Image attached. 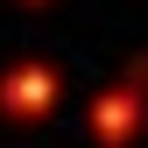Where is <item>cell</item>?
<instances>
[{"mask_svg": "<svg viewBox=\"0 0 148 148\" xmlns=\"http://www.w3.org/2000/svg\"><path fill=\"white\" fill-rule=\"evenodd\" d=\"M7 99H28V113H42L49 78H42V71H14V78H7Z\"/></svg>", "mask_w": 148, "mask_h": 148, "instance_id": "6da1fadb", "label": "cell"}]
</instances>
